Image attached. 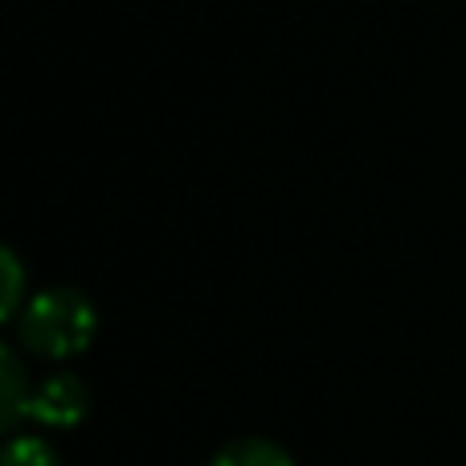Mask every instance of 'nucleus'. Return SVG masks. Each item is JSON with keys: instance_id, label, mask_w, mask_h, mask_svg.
<instances>
[{"instance_id": "1", "label": "nucleus", "mask_w": 466, "mask_h": 466, "mask_svg": "<svg viewBox=\"0 0 466 466\" xmlns=\"http://www.w3.org/2000/svg\"><path fill=\"white\" fill-rule=\"evenodd\" d=\"M98 331V311L78 287H46L21 307L16 336L41 360H74Z\"/></svg>"}, {"instance_id": "2", "label": "nucleus", "mask_w": 466, "mask_h": 466, "mask_svg": "<svg viewBox=\"0 0 466 466\" xmlns=\"http://www.w3.org/2000/svg\"><path fill=\"white\" fill-rule=\"evenodd\" d=\"M86 413H90V385L78 372H54L41 385H33L25 421L46 430H74L86 421Z\"/></svg>"}, {"instance_id": "3", "label": "nucleus", "mask_w": 466, "mask_h": 466, "mask_svg": "<svg viewBox=\"0 0 466 466\" xmlns=\"http://www.w3.org/2000/svg\"><path fill=\"white\" fill-rule=\"evenodd\" d=\"M33 397V380L25 372V360L16 356V348H8L0 339V434L25 421V410H29Z\"/></svg>"}, {"instance_id": "4", "label": "nucleus", "mask_w": 466, "mask_h": 466, "mask_svg": "<svg viewBox=\"0 0 466 466\" xmlns=\"http://www.w3.org/2000/svg\"><path fill=\"white\" fill-rule=\"evenodd\" d=\"M209 466H295V459L270 438H238V442L221 446Z\"/></svg>"}, {"instance_id": "5", "label": "nucleus", "mask_w": 466, "mask_h": 466, "mask_svg": "<svg viewBox=\"0 0 466 466\" xmlns=\"http://www.w3.org/2000/svg\"><path fill=\"white\" fill-rule=\"evenodd\" d=\"M25 303V262L0 241V323L16 319Z\"/></svg>"}, {"instance_id": "6", "label": "nucleus", "mask_w": 466, "mask_h": 466, "mask_svg": "<svg viewBox=\"0 0 466 466\" xmlns=\"http://www.w3.org/2000/svg\"><path fill=\"white\" fill-rule=\"evenodd\" d=\"M0 466H62L57 451L46 442V438H5L0 442Z\"/></svg>"}]
</instances>
